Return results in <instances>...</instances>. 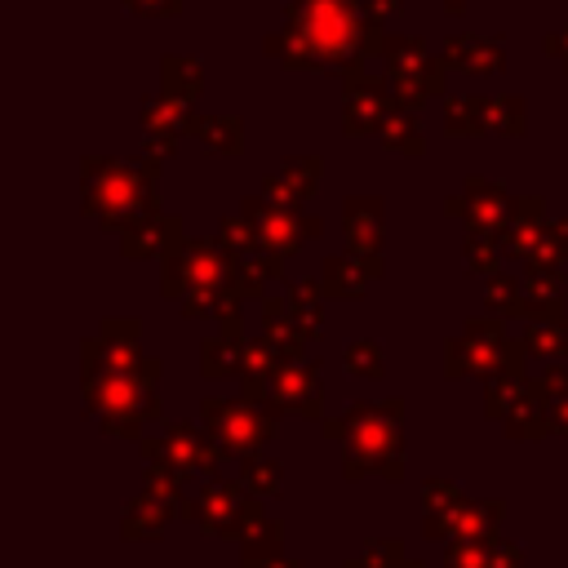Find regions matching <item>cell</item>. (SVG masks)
<instances>
[{
  "mask_svg": "<svg viewBox=\"0 0 568 568\" xmlns=\"http://www.w3.org/2000/svg\"><path fill=\"white\" fill-rule=\"evenodd\" d=\"M501 422H506V430H510L515 439H524V435H546V430H550L546 404H541L532 390H528V395H524V399H519V404H515V408H510Z\"/></svg>",
  "mask_w": 568,
  "mask_h": 568,
  "instance_id": "24",
  "label": "cell"
},
{
  "mask_svg": "<svg viewBox=\"0 0 568 568\" xmlns=\"http://www.w3.org/2000/svg\"><path fill=\"white\" fill-rule=\"evenodd\" d=\"M399 550H404L399 541H368V546H364V555H359V559H351L346 568H404L408 559H404Z\"/></svg>",
  "mask_w": 568,
  "mask_h": 568,
  "instance_id": "31",
  "label": "cell"
},
{
  "mask_svg": "<svg viewBox=\"0 0 568 568\" xmlns=\"http://www.w3.org/2000/svg\"><path fill=\"white\" fill-rule=\"evenodd\" d=\"M244 493H275L280 488V466L275 462H262V457H244V475H240Z\"/></svg>",
  "mask_w": 568,
  "mask_h": 568,
  "instance_id": "30",
  "label": "cell"
},
{
  "mask_svg": "<svg viewBox=\"0 0 568 568\" xmlns=\"http://www.w3.org/2000/svg\"><path fill=\"white\" fill-rule=\"evenodd\" d=\"M488 129H501V133H524V102H515V98L488 102Z\"/></svg>",
  "mask_w": 568,
  "mask_h": 568,
  "instance_id": "32",
  "label": "cell"
},
{
  "mask_svg": "<svg viewBox=\"0 0 568 568\" xmlns=\"http://www.w3.org/2000/svg\"><path fill=\"white\" fill-rule=\"evenodd\" d=\"M524 346L506 342L501 320H475L466 324V337H457L448 346V373H475V377H501V373H519Z\"/></svg>",
  "mask_w": 568,
  "mask_h": 568,
  "instance_id": "6",
  "label": "cell"
},
{
  "mask_svg": "<svg viewBox=\"0 0 568 568\" xmlns=\"http://www.w3.org/2000/svg\"><path fill=\"white\" fill-rule=\"evenodd\" d=\"M524 355H568V324L559 320H532L528 333H524Z\"/></svg>",
  "mask_w": 568,
  "mask_h": 568,
  "instance_id": "23",
  "label": "cell"
},
{
  "mask_svg": "<svg viewBox=\"0 0 568 568\" xmlns=\"http://www.w3.org/2000/svg\"><path fill=\"white\" fill-rule=\"evenodd\" d=\"M244 222L253 226V235H257V244L266 248V253H293L306 235H320V222L315 217H297L293 209H280V204H271V200H253V204H244Z\"/></svg>",
  "mask_w": 568,
  "mask_h": 568,
  "instance_id": "9",
  "label": "cell"
},
{
  "mask_svg": "<svg viewBox=\"0 0 568 568\" xmlns=\"http://www.w3.org/2000/svg\"><path fill=\"white\" fill-rule=\"evenodd\" d=\"M488 129V102L484 98H448V133H484Z\"/></svg>",
  "mask_w": 568,
  "mask_h": 568,
  "instance_id": "26",
  "label": "cell"
},
{
  "mask_svg": "<svg viewBox=\"0 0 568 568\" xmlns=\"http://www.w3.org/2000/svg\"><path fill=\"white\" fill-rule=\"evenodd\" d=\"M244 568H297V564L284 559L280 550H271V555H244Z\"/></svg>",
  "mask_w": 568,
  "mask_h": 568,
  "instance_id": "36",
  "label": "cell"
},
{
  "mask_svg": "<svg viewBox=\"0 0 568 568\" xmlns=\"http://www.w3.org/2000/svg\"><path fill=\"white\" fill-rule=\"evenodd\" d=\"M151 204V178L129 164H89L84 169V209L98 213L106 226L138 222Z\"/></svg>",
  "mask_w": 568,
  "mask_h": 568,
  "instance_id": "5",
  "label": "cell"
},
{
  "mask_svg": "<svg viewBox=\"0 0 568 568\" xmlns=\"http://www.w3.org/2000/svg\"><path fill=\"white\" fill-rule=\"evenodd\" d=\"M191 515L204 528H213V532H244L253 524L257 506L244 497V484H217V479H209L200 488V497L191 501Z\"/></svg>",
  "mask_w": 568,
  "mask_h": 568,
  "instance_id": "11",
  "label": "cell"
},
{
  "mask_svg": "<svg viewBox=\"0 0 568 568\" xmlns=\"http://www.w3.org/2000/svg\"><path fill=\"white\" fill-rule=\"evenodd\" d=\"M346 244L355 257H377V244H382V204L377 200L346 204Z\"/></svg>",
  "mask_w": 568,
  "mask_h": 568,
  "instance_id": "18",
  "label": "cell"
},
{
  "mask_svg": "<svg viewBox=\"0 0 568 568\" xmlns=\"http://www.w3.org/2000/svg\"><path fill=\"white\" fill-rule=\"evenodd\" d=\"M395 111V89L382 80H346V133H382Z\"/></svg>",
  "mask_w": 568,
  "mask_h": 568,
  "instance_id": "13",
  "label": "cell"
},
{
  "mask_svg": "<svg viewBox=\"0 0 568 568\" xmlns=\"http://www.w3.org/2000/svg\"><path fill=\"white\" fill-rule=\"evenodd\" d=\"M462 209V217L470 222V235H501L506 222H510V204H506V191L484 182V178H470L466 182V200L453 204Z\"/></svg>",
  "mask_w": 568,
  "mask_h": 568,
  "instance_id": "14",
  "label": "cell"
},
{
  "mask_svg": "<svg viewBox=\"0 0 568 568\" xmlns=\"http://www.w3.org/2000/svg\"><path fill=\"white\" fill-rule=\"evenodd\" d=\"M195 93H200V67L186 58H164V98L186 106Z\"/></svg>",
  "mask_w": 568,
  "mask_h": 568,
  "instance_id": "25",
  "label": "cell"
},
{
  "mask_svg": "<svg viewBox=\"0 0 568 568\" xmlns=\"http://www.w3.org/2000/svg\"><path fill=\"white\" fill-rule=\"evenodd\" d=\"M448 9H462V0H448Z\"/></svg>",
  "mask_w": 568,
  "mask_h": 568,
  "instance_id": "38",
  "label": "cell"
},
{
  "mask_svg": "<svg viewBox=\"0 0 568 568\" xmlns=\"http://www.w3.org/2000/svg\"><path fill=\"white\" fill-rule=\"evenodd\" d=\"M501 235H470V244H466V257H470V266L475 271H493L497 266V257H501Z\"/></svg>",
  "mask_w": 568,
  "mask_h": 568,
  "instance_id": "35",
  "label": "cell"
},
{
  "mask_svg": "<svg viewBox=\"0 0 568 568\" xmlns=\"http://www.w3.org/2000/svg\"><path fill=\"white\" fill-rule=\"evenodd\" d=\"M501 44L488 40V36H448L444 40V67H462V71H475V75H488V71H501Z\"/></svg>",
  "mask_w": 568,
  "mask_h": 568,
  "instance_id": "17",
  "label": "cell"
},
{
  "mask_svg": "<svg viewBox=\"0 0 568 568\" xmlns=\"http://www.w3.org/2000/svg\"><path fill=\"white\" fill-rule=\"evenodd\" d=\"M253 244H257V235H253L248 222H240V217H226V222H222V248H231L235 262H244Z\"/></svg>",
  "mask_w": 568,
  "mask_h": 568,
  "instance_id": "33",
  "label": "cell"
},
{
  "mask_svg": "<svg viewBox=\"0 0 568 568\" xmlns=\"http://www.w3.org/2000/svg\"><path fill=\"white\" fill-rule=\"evenodd\" d=\"M386 67H390V89L404 106H417L422 98L444 89V62L426 58L422 40H382Z\"/></svg>",
  "mask_w": 568,
  "mask_h": 568,
  "instance_id": "8",
  "label": "cell"
},
{
  "mask_svg": "<svg viewBox=\"0 0 568 568\" xmlns=\"http://www.w3.org/2000/svg\"><path fill=\"white\" fill-rule=\"evenodd\" d=\"M182 226L173 222V217H160V213H146V217H138V222H129L124 226V253L129 257H138V253H178V244H182V235H178Z\"/></svg>",
  "mask_w": 568,
  "mask_h": 568,
  "instance_id": "16",
  "label": "cell"
},
{
  "mask_svg": "<svg viewBox=\"0 0 568 568\" xmlns=\"http://www.w3.org/2000/svg\"><path fill=\"white\" fill-rule=\"evenodd\" d=\"M129 9H138V13H173L182 0H124Z\"/></svg>",
  "mask_w": 568,
  "mask_h": 568,
  "instance_id": "37",
  "label": "cell"
},
{
  "mask_svg": "<svg viewBox=\"0 0 568 568\" xmlns=\"http://www.w3.org/2000/svg\"><path fill=\"white\" fill-rule=\"evenodd\" d=\"M217 439L213 435H200L195 426H173L164 439H151L146 444V457L151 466H164L173 475H191V470H209L217 462L222 448H213Z\"/></svg>",
  "mask_w": 568,
  "mask_h": 568,
  "instance_id": "10",
  "label": "cell"
},
{
  "mask_svg": "<svg viewBox=\"0 0 568 568\" xmlns=\"http://www.w3.org/2000/svg\"><path fill=\"white\" fill-rule=\"evenodd\" d=\"M377 275V257H328L324 262V288L328 293H364V284Z\"/></svg>",
  "mask_w": 568,
  "mask_h": 568,
  "instance_id": "19",
  "label": "cell"
},
{
  "mask_svg": "<svg viewBox=\"0 0 568 568\" xmlns=\"http://www.w3.org/2000/svg\"><path fill=\"white\" fill-rule=\"evenodd\" d=\"M191 133L213 151H240V120L235 115H191Z\"/></svg>",
  "mask_w": 568,
  "mask_h": 568,
  "instance_id": "22",
  "label": "cell"
},
{
  "mask_svg": "<svg viewBox=\"0 0 568 568\" xmlns=\"http://www.w3.org/2000/svg\"><path fill=\"white\" fill-rule=\"evenodd\" d=\"M142 120H146V133H151V138H164V142H173L178 133H191V115H186V106L173 102V98L146 102V106H142Z\"/></svg>",
  "mask_w": 568,
  "mask_h": 568,
  "instance_id": "20",
  "label": "cell"
},
{
  "mask_svg": "<svg viewBox=\"0 0 568 568\" xmlns=\"http://www.w3.org/2000/svg\"><path fill=\"white\" fill-rule=\"evenodd\" d=\"M346 368L359 377H382V351L373 342H351L346 346Z\"/></svg>",
  "mask_w": 568,
  "mask_h": 568,
  "instance_id": "34",
  "label": "cell"
},
{
  "mask_svg": "<svg viewBox=\"0 0 568 568\" xmlns=\"http://www.w3.org/2000/svg\"><path fill=\"white\" fill-rule=\"evenodd\" d=\"M328 435L342 439L346 448V475L377 470L386 479L399 475L404 466V444H399V399L386 404H351L342 422H328Z\"/></svg>",
  "mask_w": 568,
  "mask_h": 568,
  "instance_id": "2",
  "label": "cell"
},
{
  "mask_svg": "<svg viewBox=\"0 0 568 568\" xmlns=\"http://www.w3.org/2000/svg\"><path fill=\"white\" fill-rule=\"evenodd\" d=\"M382 142L395 146V151H422V133H417V120L408 111H390L386 124H382Z\"/></svg>",
  "mask_w": 568,
  "mask_h": 568,
  "instance_id": "29",
  "label": "cell"
},
{
  "mask_svg": "<svg viewBox=\"0 0 568 568\" xmlns=\"http://www.w3.org/2000/svg\"><path fill=\"white\" fill-rule=\"evenodd\" d=\"M364 44H377V27L355 13V0H293L280 36L266 40L288 67H351L359 71Z\"/></svg>",
  "mask_w": 568,
  "mask_h": 568,
  "instance_id": "1",
  "label": "cell"
},
{
  "mask_svg": "<svg viewBox=\"0 0 568 568\" xmlns=\"http://www.w3.org/2000/svg\"><path fill=\"white\" fill-rule=\"evenodd\" d=\"M266 395L275 408L315 417L324 408V382H320V364H280L266 382Z\"/></svg>",
  "mask_w": 568,
  "mask_h": 568,
  "instance_id": "12",
  "label": "cell"
},
{
  "mask_svg": "<svg viewBox=\"0 0 568 568\" xmlns=\"http://www.w3.org/2000/svg\"><path fill=\"white\" fill-rule=\"evenodd\" d=\"M231 280H235V257H226L213 244H182L178 253H169V271H164V293H182V311L200 315L209 311V302H231Z\"/></svg>",
  "mask_w": 568,
  "mask_h": 568,
  "instance_id": "4",
  "label": "cell"
},
{
  "mask_svg": "<svg viewBox=\"0 0 568 568\" xmlns=\"http://www.w3.org/2000/svg\"><path fill=\"white\" fill-rule=\"evenodd\" d=\"M84 395L111 435H138L142 422L160 417L155 359H142L138 368H84Z\"/></svg>",
  "mask_w": 568,
  "mask_h": 568,
  "instance_id": "3",
  "label": "cell"
},
{
  "mask_svg": "<svg viewBox=\"0 0 568 568\" xmlns=\"http://www.w3.org/2000/svg\"><path fill=\"white\" fill-rule=\"evenodd\" d=\"M204 422L217 448L235 457H253L257 444H266L275 430V422L253 399H204Z\"/></svg>",
  "mask_w": 568,
  "mask_h": 568,
  "instance_id": "7",
  "label": "cell"
},
{
  "mask_svg": "<svg viewBox=\"0 0 568 568\" xmlns=\"http://www.w3.org/2000/svg\"><path fill=\"white\" fill-rule=\"evenodd\" d=\"M244 364V346L235 342V324L226 320V333L204 346V377H231Z\"/></svg>",
  "mask_w": 568,
  "mask_h": 568,
  "instance_id": "21",
  "label": "cell"
},
{
  "mask_svg": "<svg viewBox=\"0 0 568 568\" xmlns=\"http://www.w3.org/2000/svg\"><path fill=\"white\" fill-rule=\"evenodd\" d=\"M320 173H324V164L311 160V155H302V160L284 164L280 173H271V178L262 182V191H266L271 204H280V209H297V204L311 195V186L320 182Z\"/></svg>",
  "mask_w": 568,
  "mask_h": 568,
  "instance_id": "15",
  "label": "cell"
},
{
  "mask_svg": "<svg viewBox=\"0 0 568 568\" xmlns=\"http://www.w3.org/2000/svg\"><path fill=\"white\" fill-rule=\"evenodd\" d=\"M524 395H528V382L519 373H501L497 382H488V413L493 417H506Z\"/></svg>",
  "mask_w": 568,
  "mask_h": 568,
  "instance_id": "27",
  "label": "cell"
},
{
  "mask_svg": "<svg viewBox=\"0 0 568 568\" xmlns=\"http://www.w3.org/2000/svg\"><path fill=\"white\" fill-rule=\"evenodd\" d=\"M497 546L493 541H448L444 568H493Z\"/></svg>",
  "mask_w": 568,
  "mask_h": 568,
  "instance_id": "28",
  "label": "cell"
},
{
  "mask_svg": "<svg viewBox=\"0 0 568 568\" xmlns=\"http://www.w3.org/2000/svg\"><path fill=\"white\" fill-rule=\"evenodd\" d=\"M404 568H417V564H404Z\"/></svg>",
  "mask_w": 568,
  "mask_h": 568,
  "instance_id": "39",
  "label": "cell"
}]
</instances>
